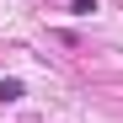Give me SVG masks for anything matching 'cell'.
Listing matches in <instances>:
<instances>
[{
	"instance_id": "obj_1",
	"label": "cell",
	"mask_w": 123,
	"mask_h": 123,
	"mask_svg": "<svg viewBox=\"0 0 123 123\" xmlns=\"http://www.w3.org/2000/svg\"><path fill=\"white\" fill-rule=\"evenodd\" d=\"M22 96H27L22 80H0V102H22Z\"/></svg>"
},
{
	"instance_id": "obj_2",
	"label": "cell",
	"mask_w": 123,
	"mask_h": 123,
	"mask_svg": "<svg viewBox=\"0 0 123 123\" xmlns=\"http://www.w3.org/2000/svg\"><path fill=\"white\" fill-rule=\"evenodd\" d=\"M70 11H75V16H96L102 6H96V0H70Z\"/></svg>"
}]
</instances>
